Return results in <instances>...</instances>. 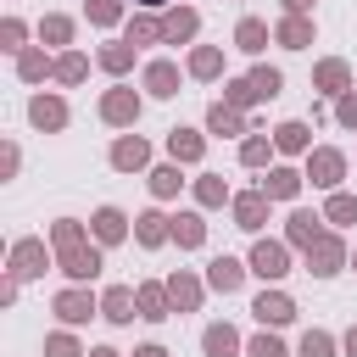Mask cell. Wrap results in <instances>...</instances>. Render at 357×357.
<instances>
[{"label":"cell","instance_id":"obj_6","mask_svg":"<svg viewBox=\"0 0 357 357\" xmlns=\"http://www.w3.org/2000/svg\"><path fill=\"white\" fill-rule=\"evenodd\" d=\"M106 318H112V324H128V318H134V290L117 284V290L106 296Z\"/></svg>","mask_w":357,"mask_h":357},{"label":"cell","instance_id":"obj_37","mask_svg":"<svg viewBox=\"0 0 357 357\" xmlns=\"http://www.w3.org/2000/svg\"><path fill=\"white\" fill-rule=\"evenodd\" d=\"M262 156H268V139H245V162H251V167H257V162H262Z\"/></svg>","mask_w":357,"mask_h":357},{"label":"cell","instance_id":"obj_20","mask_svg":"<svg viewBox=\"0 0 357 357\" xmlns=\"http://www.w3.org/2000/svg\"><path fill=\"white\" fill-rule=\"evenodd\" d=\"M206 351H212V357H229V351H234V329H229V324H223V329H206Z\"/></svg>","mask_w":357,"mask_h":357},{"label":"cell","instance_id":"obj_18","mask_svg":"<svg viewBox=\"0 0 357 357\" xmlns=\"http://www.w3.org/2000/svg\"><path fill=\"white\" fill-rule=\"evenodd\" d=\"M251 89H257V100L279 95V73H273V67H257V73H251Z\"/></svg>","mask_w":357,"mask_h":357},{"label":"cell","instance_id":"obj_13","mask_svg":"<svg viewBox=\"0 0 357 357\" xmlns=\"http://www.w3.org/2000/svg\"><path fill=\"white\" fill-rule=\"evenodd\" d=\"M162 33H167V39H190V33H195V11H173V17L162 22Z\"/></svg>","mask_w":357,"mask_h":357},{"label":"cell","instance_id":"obj_11","mask_svg":"<svg viewBox=\"0 0 357 357\" xmlns=\"http://www.w3.org/2000/svg\"><path fill=\"white\" fill-rule=\"evenodd\" d=\"M95 234H100V240H123V212H117V206L95 212Z\"/></svg>","mask_w":357,"mask_h":357},{"label":"cell","instance_id":"obj_38","mask_svg":"<svg viewBox=\"0 0 357 357\" xmlns=\"http://www.w3.org/2000/svg\"><path fill=\"white\" fill-rule=\"evenodd\" d=\"M173 296H178L184 307H195V284H190V279H173Z\"/></svg>","mask_w":357,"mask_h":357},{"label":"cell","instance_id":"obj_27","mask_svg":"<svg viewBox=\"0 0 357 357\" xmlns=\"http://www.w3.org/2000/svg\"><path fill=\"white\" fill-rule=\"evenodd\" d=\"M162 234H167V229H162V218H156V212H145V218H139V240H145V245H156Z\"/></svg>","mask_w":357,"mask_h":357},{"label":"cell","instance_id":"obj_5","mask_svg":"<svg viewBox=\"0 0 357 357\" xmlns=\"http://www.w3.org/2000/svg\"><path fill=\"white\" fill-rule=\"evenodd\" d=\"M257 318L262 324H284V318H296V307H290V296H262L257 301Z\"/></svg>","mask_w":357,"mask_h":357},{"label":"cell","instance_id":"obj_29","mask_svg":"<svg viewBox=\"0 0 357 357\" xmlns=\"http://www.w3.org/2000/svg\"><path fill=\"white\" fill-rule=\"evenodd\" d=\"M329 351H335V346H329V335H318V329L301 340V357H329Z\"/></svg>","mask_w":357,"mask_h":357},{"label":"cell","instance_id":"obj_2","mask_svg":"<svg viewBox=\"0 0 357 357\" xmlns=\"http://www.w3.org/2000/svg\"><path fill=\"white\" fill-rule=\"evenodd\" d=\"M251 268H257L262 279H279V273H284V245H268V240H262V245L251 251Z\"/></svg>","mask_w":357,"mask_h":357},{"label":"cell","instance_id":"obj_43","mask_svg":"<svg viewBox=\"0 0 357 357\" xmlns=\"http://www.w3.org/2000/svg\"><path fill=\"white\" fill-rule=\"evenodd\" d=\"M346 351H351V357H357V329H351V335H346Z\"/></svg>","mask_w":357,"mask_h":357},{"label":"cell","instance_id":"obj_10","mask_svg":"<svg viewBox=\"0 0 357 357\" xmlns=\"http://www.w3.org/2000/svg\"><path fill=\"white\" fill-rule=\"evenodd\" d=\"M296 184H301V178H296L290 167H279V173L262 178V195H296Z\"/></svg>","mask_w":357,"mask_h":357},{"label":"cell","instance_id":"obj_1","mask_svg":"<svg viewBox=\"0 0 357 357\" xmlns=\"http://www.w3.org/2000/svg\"><path fill=\"white\" fill-rule=\"evenodd\" d=\"M56 245L67 251V273H73V279H89V273L100 268V257L78 240V223H56Z\"/></svg>","mask_w":357,"mask_h":357},{"label":"cell","instance_id":"obj_35","mask_svg":"<svg viewBox=\"0 0 357 357\" xmlns=\"http://www.w3.org/2000/svg\"><path fill=\"white\" fill-rule=\"evenodd\" d=\"M229 100H234V106H245V100H257V89H251V78H245V84H229Z\"/></svg>","mask_w":357,"mask_h":357},{"label":"cell","instance_id":"obj_15","mask_svg":"<svg viewBox=\"0 0 357 357\" xmlns=\"http://www.w3.org/2000/svg\"><path fill=\"white\" fill-rule=\"evenodd\" d=\"M61 117H67L61 100H33V123H39V128H61Z\"/></svg>","mask_w":357,"mask_h":357},{"label":"cell","instance_id":"obj_39","mask_svg":"<svg viewBox=\"0 0 357 357\" xmlns=\"http://www.w3.org/2000/svg\"><path fill=\"white\" fill-rule=\"evenodd\" d=\"M45 73V56H22V78H39Z\"/></svg>","mask_w":357,"mask_h":357},{"label":"cell","instance_id":"obj_32","mask_svg":"<svg viewBox=\"0 0 357 357\" xmlns=\"http://www.w3.org/2000/svg\"><path fill=\"white\" fill-rule=\"evenodd\" d=\"M329 218H340V223L357 218V201H351V195H335V201H329Z\"/></svg>","mask_w":357,"mask_h":357},{"label":"cell","instance_id":"obj_8","mask_svg":"<svg viewBox=\"0 0 357 357\" xmlns=\"http://www.w3.org/2000/svg\"><path fill=\"white\" fill-rule=\"evenodd\" d=\"M167 151H173L178 162H195V156H201V139H195L190 128H173V139H167Z\"/></svg>","mask_w":357,"mask_h":357},{"label":"cell","instance_id":"obj_21","mask_svg":"<svg viewBox=\"0 0 357 357\" xmlns=\"http://www.w3.org/2000/svg\"><path fill=\"white\" fill-rule=\"evenodd\" d=\"M234 212H240V229H257V223H262V195H245Z\"/></svg>","mask_w":357,"mask_h":357},{"label":"cell","instance_id":"obj_3","mask_svg":"<svg viewBox=\"0 0 357 357\" xmlns=\"http://www.w3.org/2000/svg\"><path fill=\"white\" fill-rule=\"evenodd\" d=\"M307 262H312V273H335L340 245H335V240H312V245H307Z\"/></svg>","mask_w":357,"mask_h":357},{"label":"cell","instance_id":"obj_36","mask_svg":"<svg viewBox=\"0 0 357 357\" xmlns=\"http://www.w3.org/2000/svg\"><path fill=\"white\" fill-rule=\"evenodd\" d=\"M89 17H95V22H112V17H117V0H95Z\"/></svg>","mask_w":357,"mask_h":357},{"label":"cell","instance_id":"obj_24","mask_svg":"<svg viewBox=\"0 0 357 357\" xmlns=\"http://www.w3.org/2000/svg\"><path fill=\"white\" fill-rule=\"evenodd\" d=\"M318 84H324V89H340V84H346V67H340V61H324V67H318Z\"/></svg>","mask_w":357,"mask_h":357},{"label":"cell","instance_id":"obj_12","mask_svg":"<svg viewBox=\"0 0 357 357\" xmlns=\"http://www.w3.org/2000/svg\"><path fill=\"white\" fill-rule=\"evenodd\" d=\"M212 284H218V290H234V284H240V262H234V257H218V262H212Z\"/></svg>","mask_w":357,"mask_h":357},{"label":"cell","instance_id":"obj_40","mask_svg":"<svg viewBox=\"0 0 357 357\" xmlns=\"http://www.w3.org/2000/svg\"><path fill=\"white\" fill-rule=\"evenodd\" d=\"M50 357H78V351H73V340H67V335H56V340H50Z\"/></svg>","mask_w":357,"mask_h":357},{"label":"cell","instance_id":"obj_22","mask_svg":"<svg viewBox=\"0 0 357 357\" xmlns=\"http://www.w3.org/2000/svg\"><path fill=\"white\" fill-rule=\"evenodd\" d=\"M262 39H268L262 22H240V50H262Z\"/></svg>","mask_w":357,"mask_h":357},{"label":"cell","instance_id":"obj_17","mask_svg":"<svg viewBox=\"0 0 357 357\" xmlns=\"http://www.w3.org/2000/svg\"><path fill=\"white\" fill-rule=\"evenodd\" d=\"M279 39H284V45H290V50H301V45H307V39H312V28H307V22H301V17H290V22H284V28H279Z\"/></svg>","mask_w":357,"mask_h":357},{"label":"cell","instance_id":"obj_44","mask_svg":"<svg viewBox=\"0 0 357 357\" xmlns=\"http://www.w3.org/2000/svg\"><path fill=\"white\" fill-rule=\"evenodd\" d=\"M284 6H290V11H301V6H312V0H284Z\"/></svg>","mask_w":357,"mask_h":357},{"label":"cell","instance_id":"obj_28","mask_svg":"<svg viewBox=\"0 0 357 357\" xmlns=\"http://www.w3.org/2000/svg\"><path fill=\"white\" fill-rule=\"evenodd\" d=\"M17 273H39V245H17Z\"/></svg>","mask_w":357,"mask_h":357},{"label":"cell","instance_id":"obj_34","mask_svg":"<svg viewBox=\"0 0 357 357\" xmlns=\"http://www.w3.org/2000/svg\"><path fill=\"white\" fill-rule=\"evenodd\" d=\"M190 67H195L201 78H206V73H218V50H195V61H190Z\"/></svg>","mask_w":357,"mask_h":357},{"label":"cell","instance_id":"obj_19","mask_svg":"<svg viewBox=\"0 0 357 357\" xmlns=\"http://www.w3.org/2000/svg\"><path fill=\"white\" fill-rule=\"evenodd\" d=\"M139 318H167V296L162 290H139Z\"/></svg>","mask_w":357,"mask_h":357},{"label":"cell","instance_id":"obj_41","mask_svg":"<svg viewBox=\"0 0 357 357\" xmlns=\"http://www.w3.org/2000/svg\"><path fill=\"white\" fill-rule=\"evenodd\" d=\"M340 123H346V128H357V95H351V100H340Z\"/></svg>","mask_w":357,"mask_h":357},{"label":"cell","instance_id":"obj_42","mask_svg":"<svg viewBox=\"0 0 357 357\" xmlns=\"http://www.w3.org/2000/svg\"><path fill=\"white\" fill-rule=\"evenodd\" d=\"M134 357H167V351H162V346H145V351H134Z\"/></svg>","mask_w":357,"mask_h":357},{"label":"cell","instance_id":"obj_4","mask_svg":"<svg viewBox=\"0 0 357 357\" xmlns=\"http://www.w3.org/2000/svg\"><path fill=\"white\" fill-rule=\"evenodd\" d=\"M56 312L67 318V324H84L95 307H89V296H78V290H67V296H56Z\"/></svg>","mask_w":357,"mask_h":357},{"label":"cell","instance_id":"obj_14","mask_svg":"<svg viewBox=\"0 0 357 357\" xmlns=\"http://www.w3.org/2000/svg\"><path fill=\"white\" fill-rule=\"evenodd\" d=\"M145 84H151V89H156V95H173V84H178V73H173V67H167V61H156V67H151V73H145Z\"/></svg>","mask_w":357,"mask_h":357},{"label":"cell","instance_id":"obj_30","mask_svg":"<svg viewBox=\"0 0 357 357\" xmlns=\"http://www.w3.org/2000/svg\"><path fill=\"white\" fill-rule=\"evenodd\" d=\"M312 223H318V218H312V212H296V218H290V234H296V240H307V245H312Z\"/></svg>","mask_w":357,"mask_h":357},{"label":"cell","instance_id":"obj_25","mask_svg":"<svg viewBox=\"0 0 357 357\" xmlns=\"http://www.w3.org/2000/svg\"><path fill=\"white\" fill-rule=\"evenodd\" d=\"M212 128H218V134H240V117H234L229 106H212Z\"/></svg>","mask_w":357,"mask_h":357},{"label":"cell","instance_id":"obj_26","mask_svg":"<svg viewBox=\"0 0 357 357\" xmlns=\"http://www.w3.org/2000/svg\"><path fill=\"white\" fill-rule=\"evenodd\" d=\"M279 145H284V151H301V145H307V128H301V123H284V128H279Z\"/></svg>","mask_w":357,"mask_h":357},{"label":"cell","instance_id":"obj_7","mask_svg":"<svg viewBox=\"0 0 357 357\" xmlns=\"http://www.w3.org/2000/svg\"><path fill=\"white\" fill-rule=\"evenodd\" d=\"M100 112H106L112 123H128L139 106H134V95H128V89H117V95H106V106H100Z\"/></svg>","mask_w":357,"mask_h":357},{"label":"cell","instance_id":"obj_9","mask_svg":"<svg viewBox=\"0 0 357 357\" xmlns=\"http://www.w3.org/2000/svg\"><path fill=\"white\" fill-rule=\"evenodd\" d=\"M335 178H340V156L335 151H318L312 156V184H335Z\"/></svg>","mask_w":357,"mask_h":357},{"label":"cell","instance_id":"obj_45","mask_svg":"<svg viewBox=\"0 0 357 357\" xmlns=\"http://www.w3.org/2000/svg\"><path fill=\"white\" fill-rule=\"evenodd\" d=\"M95 357H117V351H95Z\"/></svg>","mask_w":357,"mask_h":357},{"label":"cell","instance_id":"obj_23","mask_svg":"<svg viewBox=\"0 0 357 357\" xmlns=\"http://www.w3.org/2000/svg\"><path fill=\"white\" fill-rule=\"evenodd\" d=\"M173 234H178V245H201V218H178Z\"/></svg>","mask_w":357,"mask_h":357},{"label":"cell","instance_id":"obj_16","mask_svg":"<svg viewBox=\"0 0 357 357\" xmlns=\"http://www.w3.org/2000/svg\"><path fill=\"white\" fill-rule=\"evenodd\" d=\"M112 162H117V167H139V162H145V139H123V145L112 151Z\"/></svg>","mask_w":357,"mask_h":357},{"label":"cell","instance_id":"obj_33","mask_svg":"<svg viewBox=\"0 0 357 357\" xmlns=\"http://www.w3.org/2000/svg\"><path fill=\"white\" fill-rule=\"evenodd\" d=\"M251 357H284V346L273 335H262V340H251Z\"/></svg>","mask_w":357,"mask_h":357},{"label":"cell","instance_id":"obj_31","mask_svg":"<svg viewBox=\"0 0 357 357\" xmlns=\"http://www.w3.org/2000/svg\"><path fill=\"white\" fill-rule=\"evenodd\" d=\"M151 184H156V195H173V190H178V173L162 167V173H151Z\"/></svg>","mask_w":357,"mask_h":357},{"label":"cell","instance_id":"obj_46","mask_svg":"<svg viewBox=\"0 0 357 357\" xmlns=\"http://www.w3.org/2000/svg\"><path fill=\"white\" fill-rule=\"evenodd\" d=\"M139 6H162V0H139Z\"/></svg>","mask_w":357,"mask_h":357}]
</instances>
